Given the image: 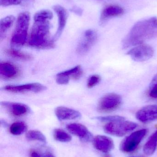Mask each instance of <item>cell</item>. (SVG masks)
Listing matches in <instances>:
<instances>
[{
    "label": "cell",
    "mask_w": 157,
    "mask_h": 157,
    "mask_svg": "<svg viewBox=\"0 0 157 157\" xmlns=\"http://www.w3.org/2000/svg\"><path fill=\"white\" fill-rule=\"evenodd\" d=\"M157 36V17H152L136 23L123 41L127 49L143 44Z\"/></svg>",
    "instance_id": "1"
},
{
    "label": "cell",
    "mask_w": 157,
    "mask_h": 157,
    "mask_svg": "<svg viewBox=\"0 0 157 157\" xmlns=\"http://www.w3.org/2000/svg\"><path fill=\"white\" fill-rule=\"evenodd\" d=\"M49 20H34L29 45L39 49H48L54 47V41L50 37Z\"/></svg>",
    "instance_id": "2"
},
{
    "label": "cell",
    "mask_w": 157,
    "mask_h": 157,
    "mask_svg": "<svg viewBox=\"0 0 157 157\" xmlns=\"http://www.w3.org/2000/svg\"><path fill=\"white\" fill-rule=\"evenodd\" d=\"M29 20L30 14L28 12L19 14L11 39V45L13 47L18 48L25 45L27 38Z\"/></svg>",
    "instance_id": "3"
},
{
    "label": "cell",
    "mask_w": 157,
    "mask_h": 157,
    "mask_svg": "<svg viewBox=\"0 0 157 157\" xmlns=\"http://www.w3.org/2000/svg\"><path fill=\"white\" fill-rule=\"evenodd\" d=\"M137 124L130 121H122L108 123L104 125V132L108 134L122 137L128 133L134 130Z\"/></svg>",
    "instance_id": "4"
},
{
    "label": "cell",
    "mask_w": 157,
    "mask_h": 157,
    "mask_svg": "<svg viewBox=\"0 0 157 157\" xmlns=\"http://www.w3.org/2000/svg\"><path fill=\"white\" fill-rule=\"evenodd\" d=\"M147 133V130L142 129L132 133L121 143L120 149L124 153H131L138 147Z\"/></svg>",
    "instance_id": "5"
},
{
    "label": "cell",
    "mask_w": 157,
    "mask_h": 157,
    "mask_svg": "<svg viewBox=\"0 0 157 157\" xmlns=\"http://www.w3.org/2000/svg\"><path fill=\"white\" fill-rule=\"evenodd\" d=\"M122 98L116 93H108L100 98L98 104L99 112L108 113L117 110L122 103Z\"/></svg>",
    "instance_id": "6"
},
{
    "label": "cell",
    "mask_w": 157,
    "mask_h": 157,
    "mask_svg": "<svg viewBox=\"0 0 157 157\" xmlns=\"http://www.w3.org/2000/svg\"><path fill=\"white\" fill-rule=\"evenodd\" d=\"M154 54L153 48L149 45L144 44L135 46L127 52V54L133 60L140 62L150 59L153 57Z\"/></svg>",
    "instance_id": "7"
},
{
    "label": "cell",
    "mask_w": 157,
    "mask_h": 157,
    "mask_svg": "<svg viewBox=\"0 0 157 157\" xmlns=\"http://www.w3.org/2000/svg\"><path fill=\"white\" fill-rule=\"evenodd\" d=\"M46 87L39 83H31L20 85H8L3 87V90L12 93H26L32 92L38 93L44 91Z\"/></svg>",
    "instance_id": "8"
},
{
    "label": "cell",
    "mask_w": 157,
    "mask_h": 157,
    "mask_svg": "<svg viewBox=\"0 0 157 157\" xmlns=\"http://www.w3.org/2000/svg\"><path fill=\"white\" fill-rule=\"evenodd\" d=\"M97 39V34L95 30L88 29L84 33V36L79 42L77 48V52L80 55H84L91 49Z\"/></svg>",
    "instance_id": "9"
},
{
    "label": "cell",
    "mask_w": 157,
    "mask_h": 157,
    "mask_svg": "<svg viewBox=\"0 0 157 157\" xmlns=\"http://www.w3.org/2000/svg\"><path fill=\"white\" fill-rule=\"evenodd\" d=\"M83 71L80 65H77L72 69L62 72L56 75V80L60 85H66L70 79L77 80L82 77Z\"/></svg>",
    "instance_id": "10"
},
{
    "label": "cell",
    "mask_w": 157,
    "mask_h": 157,
    "mask_svg": "<svg viewBox=\"0 0 157 157\" xmlns=\"http://www.w3.org/2000/svg\"><path fill=\"white\" fill-rule=\"evenodd\" d=\"M1 105L8 113L14 117H21L30 112L29 107L23 103L4 101L1 102Z\"/></svg>",
    "instance_id": "11"
},
{
    "label": "cell",
    "mask_w": 157,
    "mask_h": 157,
    "mask_svg": "<svg viewBox=\"0 0 157 157\" xmlns=\"http://www.w3.org/2000/svg\"><path fill=\"white\" fill-rule=\"evenodd\" d=\"M136 118L143 123H147L157 120V105L145 106L138 111Z\"/></svg>",
    "instance_id": "12"
},
{
    "label": "cell",
    "mask_w": 157,
    "mask_h": 157,
    "mask_svg": "<svg viewBox=\"0 0 157 157\" xmlns=\"http://www.w3.org/2000/svg\"><path fill=\"white\" fill-rule=\"evenodd\" d=\"M66 128L70 133L79 137L82 142L87 143L93 139L92 134L83 124L78 123L70 124L67 125Z\"/></svg>",
    "instance_id": "13"
},
{
    "label": "cell",
    "mask_w": 157,
    "mask_h": 157,
    "mask_svg": "<svg viewBox=\"0 0 157 157\" xmlns=\"http://www.w3.org/2000/svg\"><path fill=\"white\" fill-rule=\"evenodd\" d=\"M53 9L57 14L58 19V27L56 34L53 37V41L57 40L61 35L65 25L68 17V13L67 10L60 5H55Z\"/></svg>",
    "instance_id": "14"
},
{
    "label": "cell",
    "mask_w": 157,
    "mask_h": 157,
    "mask_svg": "<svg viewBox=\"0 0 157 157\" xmlns=\"http://www.w3.org/2000/svg\"><path fill=\"white\" fill-rule=\"evenodd\" d=\"M94 147L99 151L104 153H108L114 148L113 140L105 136L98 135L93 139Z\"/></svg>",
    "instance_id": "15"
},
{
    "label": "cell",
    "mask_w": 157,
    "mask_h": 157,
    "mask_svg": "<svg viewBox=\"0 0 157 157\" xmlns=\"http://www.w3.org/2000/svg\"><path fill=\"white\" fill-rule=\"evenodd\" d=\"M55 113L60 121L75 120L79 119L81 116V113L77 111L62 106L56 108Z\"/></svg>",
    "instance_id": "16"
},
{
    "label": "cell",
    "mask_w": 157,
    "mask_h": 157,
    "mask_svg": "<svg viewBox=\"0 0 157 157\" xmlns=\"http://www.w3.org/2000/svg\"><path fill=\"white\" fill-rule=\"evenodd\" d=\"M20 71L18 68L9 62H1L0 64V75L4 79H13L19 75Z\"/></svg>",
    "instance_id": "17"
},
{
    "label": "cell",
    "mask_w": 157,
    "mask_h": 157,
    "mask_svg": "<svg viewBox=\"0 0 157 157\" xmlns=\"http://www.w3.org/2000/svg\"><path fill=\"white\" fill-rule=\"evenodd\" d=\"M124 10L120 6L116 5H111L105 7L101 13L100 24L104 25L109 18L118 16L122 14Z\"/></svg>",
    "instance_id": "18"
},
{
    "label": "cell",
    "mask_w": 157,
    "mask_h": 157,
    "mask_svg": "<svg viewBox=\"0 0 157 157\" xmlns=\"http://www.w3.org/2000/svg\"><path fill=\"white\" fill-rule=\"evenodd\" d=\"M157 146V129L148 138L144 146L143 152L147 155H152L156 150Z\"/></svg>",
    "instance_id": "19"
},
{
    "label": "cell",
    "mask_w": 157,
    "mask_h": 157,
    "mask_svg": "<svg viewBox=\"0 0 157 157\" xmlns=\"http://www.w3.org/2000/svg\"><path fill=\"white\" fill-rule=\"evenodd\" d=\"M14 17L8 16L1 19L0 22V37L2 40L8 29L12 26L14 22Z\"/></svg>",
    "instance_id": "20"
},
{
    "label": "cell",
    "mask_w": 157,
    "mask_h": 157,
    "mask_svg": "<svg viewBox=\"0 0 157 157\" xmlns=\"http://www.w3.org/2000/svg\"><path fill=\"white\" fill-rule=\"evenodd\" d=\"M6 53L7 55L12 57V58L17 59L21 60H30L32 58V56H30L29 54L22 52L20 51L14 49L6 50Z\"/></svg>",
    "instance_id": "21"
},
{
    "label": "cell",
    "mask_w": 157,
    "mask_h": 157,
    "mask_svg": "<svg viewBox=\"0 0 157 157\" xmlns=\"http://www.w3.org/2000/svg\"><path fill=\"white\" fill-rule=\"evenodd\" d=\"M27 126L24 122L18 121L11 124L9 128L10 133L14 135L18 136L26 131Z\"/></svg>",
    "instance_id": "22"
},
{
    "label": "cell",
    "mask_w": 157,
    "mask_h": 157,
    "mask_svg": "<svg viewBox=\"0 0 157 157\" xmlns=\"http://www.w3.org/2000/svg\"><path fill=\"white\" fill-rule=\"evenodd\" d=\"M53 135L55 140L62 143H68L72 139L70 134L61 129H55L53 131Z\"/></svg>",
    "instance_id": "23"
},
{
    "label": "cell",
    "mask_w": 157,
    "mask_h": 157,
    "mask_svg": "<svg viewBox=\"0 0 157 157\" xmlns=\"http://www.w3.org/2000/svg\"><path fill=\"white\" fill-rule=\"evenodd\" d=\"M26 137L29 141H38L43 143H46L45 136L40 131L30 130L27 132Z\"/></svg>",
    "instance_id": "24"
},
{
    "label": "cell",
    "mask_w": 157,
    "mask_h": 157,
    "mask_svg": "<svg viewBox=\"0 0 157 157\" xmlns=\"http://www.w3.org/2000/svg\"><path fill=\"white\" fill-rule=\"evenodd\" d=\"M29 157H55L50 151L46 149H33L30 150Z\"/></svg>",
    "instance_id": "25"
},
{
    "label": "cell",
    "mask_w": 157,
    "mask_h": 157,
    "mask_svg": "<svg viewBox=\"0 0 157 157\" xmlns=\"http://www.w3.org/2000/svg\"><path fill=\"white\" fill-rule=\"evenodd\" d=\"M1 6H9L26 5L32 2L33 0H0Z\"/></svg>",
    "instance_id": "26"
},
{
    "label": "cell",
    "mask_w": 157,
    "mask_h": 157,
    "mask_svg": "<svg viewBox=\"0 0 157 157\" xmlns=\"http://www.w3.org/2000/svg\"><path fill=\"white\" fill-rule=\"evenodd\" d=\"M53 15L50 10H43L37 12L34 17V20H51Z\"/></svg>",
    "instance_id": "27"
},
{
    "label": "cell",
    "mask_w": 157,
    "mask_h": 157,
    "mask_svg": "<svg viewBox=\"0 0 157 157\" xmlns=\"http://www.w3.org/2000/svg\"><path fill=\"white\" fill-rule=\"evenodd\" d=\"M97 120L101 122H112L119 121H124L125 120L124 117L122 116H108L104 117H98L96 118Z\"/></svg>",
    "instance_id": "28"
},
{
    "label": "cell",
    "mask_w": 157,
    "mask_h": 157,
    "mask_svg": "<svg viewBox=\"0 0 157 157\" xmlns=\"http://www.w3.org/2000/svg\"><path fill=\"white\" fill-rule=\"evenodd\" d=\"M101 80V77L98 75H94L89 77L87 82V86L88 88L94 87L99 84Z\"/></svg>",
    "instance_id": "29"
},
{
    "label": "cell",
    "mask_w": 157,
    "mask_h": 157,
    "mask_svg": "<svg viewBox=\"0 0 157 157\" xmlns=\"http://www.w3.org/2000/svg\"><path fill=\"white\" fill-rule=\"evenodd\" d=\"M149 95L153 98H157V84H150Z\"/></svg>",
    "instance_id": "30"
},
{
    "label": "cell",
    "mask_w": 157,
    "mask_h": 157,
    "mask_svg": "<svg viewBox=\"0 0 157 157\" xmlns=\"http://www.w3.org/2000/svg\"><path fill=\"white\" fill-rule=\"evenodd\" d=\"M157 84V74L152 79L150 84Z\"/></svg>",
    "instance_id": "31"
},
{
    "label": "cell",
    "mask_w": 157,
    "mask_h": 157,
    "mask_svg": "<svg viewBox=\"0 0 157 157\" xmlns=\"http://www.w3.org/2000/svg\"><path fill=\"white\" fill-rule=\"evenodd\" d=\"M104 157H112L109 154H107L104 156Z\"/></svg>",
    "instance_id": "32"
},
{
    "label": "cell",
    "mask_w": 157,
    "mask_h": 157,
    "mask_svg": "<svg viewBox=\"0 0 157 157\" xmlns=\"http://www.w3.org/2000/svg\"></svg>",
    "instance_id": "33"
}]
</instances>
